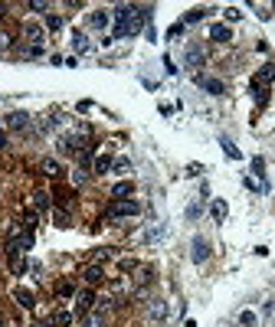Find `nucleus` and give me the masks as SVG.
Segmentation results:
<instances>
[{
    "label": "nucleus",
    "instance_id": "obj_32",
    "mask_svg": "<svg viewBox=\"0 0 275 327\" xmlns=\"http://www.w3.org/2000/svg\"><path fill=\"white\" fill-rule=\"evenodd\" d=\"M26 10H36V13H43V10H46V3H39V0H30V3H26Z\"/></svg>",
    "mask_w": 275,
    "mask_h": 327
},
{
    "label": "nucleus",
    "instance_id": "obj_12",
    "mask_svg": "<svg viewBox=\"0 0 275 327\" xmlns=\"http://www.w3.org/2000/svg\"><path fill=\"white\" fill-rule=\"evenodd\" d=\"M187 66H190V69L203 66V49H200V46H193V43L187 46Z\"/></svg>",
    "mask_w": 275,
    "mask_h": 327
},
{
    "label": "nucleus",
    "instance_id": "obj_31",
    "mask_svg": "<svg viewBox=\"0 0 275 327\" xmlns=\"http://www.w3.org/2000/svg\"><path fill=\"white\" fill-rule=\"evenodd\" d=\"M200 173H203V167H200V164H190V167H187V177H200Z\"/></svg>",
    "mask_w": 275,
    "mask_h": 327
},
{
    "label": "nucleus",
    "instance_id": "obj_17",
    "mask_svg": "<svg viewBox=\"0 0 275 327\" xmlns=\"http://www.w3.org/2000/svg\"><path fill=\"white\" fill-rule=\"evenodd\" d=\"M33 206H36L39 213L49 210V193H46V190H36V193H33Z\"/></svg>",
    "mask_w": 275,
    "mask_h": 327
},
{
    "label": "nucleus",
    "instance_id": "obj_29",
    "mask_svg": "<svg viewBox=\"0 0 275 327\" xmlns=\"http://www.w3.org/2000/svg\"><path fill=\"white\" fill-rule=\"evenodd\" d=\"M118 268H121V272H138V262H131V258H125V262H118Z\"/></svg>",
    "mask_w": 275,
    "mask_h": 327
},
{
    "label": "nucleus",
    "instance_id": "obj_36",
    "mask_svg": "<svg viewBox=\"0 0 275 327\" xmlns=\"http://www.w3.org/2000/svg\"><path fill=\"white\" fill-rule=\"evenodd\" d=\"M108 255H111L108 249H98V252H95V265H98V262H105V258H108Z\"/></svg>",
    "mask_w": 275,
    "mask_h": 327
},
{
    "label": "nucleus",
    "instance_id": "obj_19",
    "mask_svg": "<svg viewBox=\"0 0 275 327\" xmlns=\"http://www.w3.org/2000/svg\"><path fill=\"white\" fill-rule=\"evenodd\" d=\"M39 170L46 173V177H59V161H53V157H46V161L39 164Z\"/></svg>",
    "mask_w": 275,
    "mask_h": 327
},
{
    "label": "nucleus",
    "instance_id": "obj_28",
    "mask_svg": "<svg viewBox=\"0 0 275 327\" xmlns=\"http://www.w3.org/2000/svg\"><path fill=\"white\" fill-rule=\"evenodd\" d=\"M53 324H59V327H69V324H72V314L59 311V314H56V318H53Z\"/></svg>",
    "mask_w": 275,
    "mask_h": 327
},
{
    "label": "nucleus",
    "instance_id": "obj_24",
    "mask_svg": "<svg viewBox=\"0 0 275 327\" xmlns=\"http://www.w3.org/2000/svg\"><path fill=\"white\" fill-rule=\"evenodd\" d=\"M203 16H206V10H203V7H196V10H190V13H187V16H183V26H187V23H196V20H203Z\"/></svg>",
    "mask_w": 275,
    "mask_h": 327
},
{
    "label": "nucleus",
    "instance_id": "obj_37",
    "mask_svg": "<svg viewBox=\"0 0 275 327\" xmlns=\"http://www.w3.org/2000/svg\"><path fill=\"white\" fill-rule=\"evenodd\" d=\"M56 223H59V226H69V216H66V213L59 210V213H56Z\"/></svg>",
    "mask_w": 275,
    "mask_h": 327
},
{
    "label": "nucleus",
    "instance_id": "obj_39",
    "mask_svg": "<svg viewBox=\"0 0 275 327\" xmlns=\"http://www.w3.org/2000/svg\"><path fill=\"white\" fill-rule=\"evenodd\" d=\"M0 148H7V134H3V128H0Z\"/></svg>",
    "mask_w": 275,
    "mask_h": 327
},
{
    "label": "nucleus",
    "instance_id": "obj_15",
    "mask_svg": "<svg viewBox=\"0 0 275 327\" xmlns=\"http://www.w3.org/2000/svg\"><path fill=\"white\" fill-rule=\"evenodd\" d=\"M210 216H213V223H223V219H226V200H213Z\"/></svg>",
    "mask_w": 275,
    "mask_h": 327
},
{
    "label": "nucleus",
    "instance_id": "obj_35",
    "mask_svg": "<svg viewBox=\"0 0 275 327\" xmlns=\"http://www.w3.org/2000/svg\"><path fill=\"white\" fill-rule=\"evenodd\" d=\"M239 16H243V13H239V7H226V20H239Z\"/></svg>",
    "mask_w": 275,
    "mask_h": 327
},
{
    "label": "nucleus",
    "instance_id": "obj_3",
    "mask_svg": "<svg viewBox=\"0 0 275 327\" xmlns=\"http://www.w3.org/2000/svg\"><path fill=\"white\" fill-rule=\"evenodd\" d=\"M190 258H193L196 265H203L206 258H210V242L196 236V239H193V252H190Z\"/></svg>",
    "mask_w": 275,
    "mask_h": 327
},
{
    "label": "nucleus",
    "instance_id": "obj_18",
    "mask_svg": "<svg viewBox=\"0 0 275 327\" xmlns=\"http://www.w3.org/2000/svg\"><path fill=\"white\" fill-rule=\"evenodd\" d=\"M92 170L95 173H108L111 170V157L108 154H98V157H95V164H92Z\"/></svg>",
    "mask_w": 275,
    "mask_h": 327
},
{
    "label": "nucleus",
    "instance_id": "obj_26",
    "mask_svg": "<svg viewBox=\"0 0 275 327\" xmlns=\"http://www.w3.org/2000/svg\"><path fill=\"white\" fill-rule=\"evenodd\" d=\"M46 30H53V33H56V30H63V16L49 13V16H46Z\"/></svg>",
    "mask_w": 275,
    "mask_h": 327
},
{
    "label": "nucleus",
    "instance_id": "obj_40",
    "mask_svg": "<svg viewBox=\"0 0 275 327\" xmlns=\"http://www.w3.org/2000/svg\"><path fill=\"white\" fill-rule=\"evenodd\" d=\"M0 327H3V318H0Z\"/></svg>",
    "mask_w": 275,
    "mask_h": 327
},
{
    "label": "nucleus",
    "instance_id": "obj_4",
    "mask_svg": "<svg viewBox=\"0 0 275 327\" xmlns=\"http://www.w3.org/2000/svg\"><path fill=\"white\" fill-rule=\"evenodd\" d=\"M196 85H203V88H206V92H210V95H223V92H226V85H223L220 79L200 76V72H196Z\"/></svg>",
    "mask_w": 275,
    "mask_h": 327
},
{
    "label": "nucleus",
    "instance_id": "obj_20",
    "mask_svg": "<svg viewBox=\"0 0 275 327\" xmlns=\"http://www.w3.org/2000/svg\"><path fill=\"white\" fill-rule=\"evenodd\" d=\"M92 304H95V295L92 291H82V295H79V314L92 311Z\"/></svg>",
    "mask_w": 275,
    "mask_h": 327
},
{
    "label": "nucleus",
    "instance_id": "obj_41",
    "mask_svg": "<svg viewBox=\"0 0 275 327\" xmlns=\"http://www.w3.org/2000/svg\"><path fill=\"white\" fill-rule=\"evenodd\" d=\"M39 327H43V324H39Z\"/></svg>",
    "mask_w": 275,
    "mask_h": 327
},
{
    "label": "nucleus",
    "instance_id": "obj_13",
    "mask_svg": "<svg viewBox=\"0 0 275 327\" xmlns=\"http://www.w3.org/2000/svg\"><path fill=\"white\" fill-rule=\"evenodd\" d=\"M13 301L20 304V308H26V311L36 304V301H33V291H26V288H16V291H13Z\"/></svg>",
    "mask_w": 275,
    "mask_h": 327
},
{
    "label": "nucleus",
    "instance_id": "obj_30",
    "mask_svg": "<svg viewBox=\"0 0 275 327\" xmlns=\"http://www.w3.org/2000/svg\"><path fill=\"white\" fill-rule=\"evenodd\" d=\"M56 291H59V298H72V295H76V288H72V285H66V281H63Z\"/></svg>",
    "mask_w": 275,
    "mask_h": 327
},
{
    "label": "nucleus",
    "instance_id": "obj_1",
    "mask_svg": "<svg viewBox=\"0 0 275 327\" xmlns=\"http://www.w3.org/2000/svg\"><path fill=\"white\" fill-rule=\"evenodd\" d=\"M115 39L138 36L144 23H151V7H134V3H121L115 7Z\"/></svg>",
    "mask_w": 275,
    "mask_h": 327
},
{
    "label": "nucleus",
    "instance_id": "obj_5",
    "mask_svg": "<svg viewBox=\"0 0 275 327\" xmlns=\"http://www.w3.org/2000/svg\"><path fill=\"white\" fill-rule=\"evenodd\" d=\"M272 79H275V66L269 63V66H262V69L256 72V79H252V88H266Z\"/></svg>",
    "mask_w": 275,
    "mask_h": 327
},
{
    "label": "nucleus",
    "instance_id": "obj_11",
    "mask_svg": "<svg viewBox=\"0 0 275 327\" xmlns=\"http://www.w3.org/2000/svg\"><path fill=\"white\" fill-rule=\"evenodd\" d=\"M72 49H76V53L79 56H82V53H89V49H92V43H89V36H86V33H72Z\"/></svg>",
    "mask_w": 275,
    "mask_h": 327
},
{
    "label": "nucleus",
    "instance_id": "obj_23",
    "mask_svg": "<svg viewBox=\"0 0 275 327\" xmlns=\"http://www.w3.org/2000/svg\"><path fill=\"white\" fill-rule=\"evenodd\" d=\"M111 170H115V173H128V170H131V161L118 157V161H111Z\"/></svg>",
    "mask_w": 275,
    "mask_h": 327
},
{
    "label": "nucleus",
    "instance_id": "obj_27",
    "mask_svg": "<svg viewBox=\"0 0 275 327\" xmlns=\"http://www.w3.org/2000/svg\"><path fill=\"white\" fill-rule=\"evenodd\" d=\"M256 321H259V318H256L252 311H243V314H239V324H243V327H256Z\"/></svg>",
    "mask_w": 275,
    "mask_h": 327
},
{
    "label": "nucleus",
    "instance_id": "obj_16",
    "mask_svg": "<svg viewBox=\"0 0 275 327\" xmlns=\"http://www.w3.org/2000/svg\"><path fill=\"white\" fill-rule=\"evenodd\" d=\"M220 144H223V154H226L229 161H243V151L236 148V144H233V141H229V138H223Z\"/></svg>",
    "mask_w": 275,
    "mask_h": 327
},
{
    "label": "nucleus",
    "instance_id": "obj_2",
    "mask_svg": "<svg viewBox=\"0 0 275 327\" xmlns=\"http://www.w3.org/2000/svg\"><path fill=\"white\" fill-rule=\"evenodd\" d=\"M141 213V203L138 200H115L108 206V219H121V216H138Z\"/></svg>",
    "mask_w": 275,
    "mask_h": 327
},
{
    "label": "nucleus",
    "instance_id": "obj_21",
    "mask_svg": "<svg viewBox=\"0 0 275 327\" xmlns=\"http://www.w3.org/2000/svg\"><path fill=\"white\" fill-rule=\"evenodd\" d=\"M86 281H89V285H98V281H105L102 268H98V265H89V268H86Z\"/></svg>",
    "mask_w": 275,
    "mask_h": 327
},
{
    "label": "nucleus",
    "instance_id": "obj_9",
    "mask_svg": "<svg viewBox=\"0 0 275 327\" xmlns=\"http://www.w3.org/2000/svg\"><path fill=\"white\" fill-rule=\"evenodd\" d=\"M210 39H216V43H226V39H233V30H229L226 23H213V26H210Z\"/></svg>",
    "mask_w": 275,
    "mask_h": 327
},
{
    "label": "nucleus",
    "instance_id": "obj_38",
    "mask_svg": "<svg viewBox=\"0 0 275 327\" xmlns=\"http://www.w3.org/2000/svg\"><path fill=\"white\" fill-rule=\"evenodd\" d=\"M266 314H269V318H275V301H269V304H266Z\"/></svg>",
    "mask_w": 275,
    "mask_h": 327
},
{
    "label": "nucleus",
    "instance_id": "obj_8",
    "mask_svg": "<svg viewBox=\"0 0 275 327\" xmlns=\"http://www.w3.org/2000/svg\"><path fill=\"white\" fill-rule=\"evenodd\" d=\"M108 20H111L108 10H95V13H89V26H92V30H105Z\"/></svg>",
    "mask_w": 275,
    "mask_h": 327
},
{
    "label": "nucleus",
    "instance_id": "obj_10",
    "mask_svg": "<svg viewBox=\"0 0 275 327\" xmlns=\"http://www.w3.org/2000/svg\"><path fill=\"white\" fill-rule=\"evenodd\" d=\"M131 193H134V183H131V180H121V183L111 187V196H115V200H128Z\"/></svg>",
    "mask_w": 275,
    "mask_h": 327
},
{
    "label": "nucleus",
    "instance_id": "obj_33",
    "mask_svg": "<svg viewBox=\"0 0 275 327\" xmlns=\"http://www.w3.org/2000/svg\"><path fill=\"white\" fill-rule=\"evenodd\" d=\"M200 210H203V206H200V203H193V206L187 210V219H196V216H200Z\"/></svg>",
    "mask_w": 275,
    "mask_h": 327
},
{
    "label": "nucleus",
    "instance_id": "obj_34",
    "mask_svg": "<svg viewBox=\"0 0 275 327\" xmlns=\"http://www.w3.org/2000/svg\"><path fill=\"white\" fill-rule=\"evenodd\" d=\"M181 33H183V23H174V26H171V30H167V36H171V39H174V36H181Z\"/></svg>",
    "mask_w": 275,
    "mask_h": 327
},
{
    "label": "nucleus",
    "instance_id": "obj_22",
    "mask_svg": "<svg viewBox=\"0 0 275 327\" xmlns=\"http://www.w3.org/2000/svg\"><path fill=\"white\" fill-rule=\"evenodd\" d=\"M151 318H154V321H164L167 318V304L164 301H151Z\"/></svg>",
    "mask_w": 275,
    "mask_h": 327
},
{
    "label": "nucleus",
    "instance_id": "obj_6",
    "mask_svg": "<svg viewBox=\"0 0 275 327\" xmlns=\"http://www.w3.org/2000/svg\"><path fill=\"white\" fill-rule=\"evenodd\" d=\"M26 125H30V115H26V111H13V115H7V128H10V131H23Z\"/></svg>",
    "mask_w": 275,
    "mask_h": 327
},
{
    "label": "nucleus",
    "instance_id": "obj_14",
    "mask_svg": "<svg viewBox=\"0 0 275 327\" xmlns=\"http://www.w3.org/2000/svg\"><path fill=\"white\" fill-rule=\"evenodd\" d=\"M10 272H13V275H23V272H26L23 252H10Z\"/></svg>",
    "mask_w": 275,
    "mask_h": 327
},
{
    "label": "nucleus",
    "instance_id": "obj_7",
    "mask_svg": "<svg viewBox=\"0 0 275 327\" xmlns=\"http://www.w3.org/2000/svg\"><path fill=\"white\" fill-rule=\"evenodd\" d=\"M23 33H26V39H30V46H43V39H46L43 26H36V23H26Z\"/></svg>",
    "mask_w": 275,
    "mask_h": 327
},
{
    "label": "nucleus",
    "instance_id": "obj_25",
    "mask_svg": "<svg viewBox=\"0 0 275 327\" xmlns=\"http://www.w3.org/2000/svg\"><path fill=\"white\" fill-rule=\"evenodd\" d=\"M252 173H256V177H266V161H262V157H252Z\"/></svg>",
    "mask_w": 275,
    "mask_h": 327
}]
</instances>
